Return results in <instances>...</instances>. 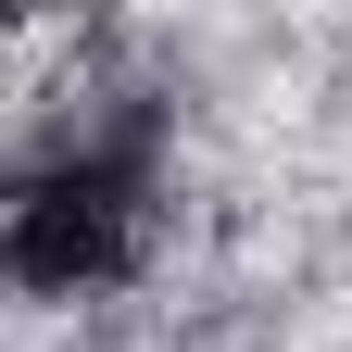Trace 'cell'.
Here are the masks:
<instances>
[{
    "label": "cell",
    "mask_w": 352,
    "mask_h": 352,
    "mask_svg": "<svg viewBox=\"0 0 352 352\" xmlns=\"http://www.w3.org/2000/svg\"><path fill=\"white\" fill-rule=\"evenodd\" d=\"M151 239L139 151H38L0 176V277L13 289H113Z\"/></svg>",
    "instance_id": "6da1fadb"
}]
</instances>
